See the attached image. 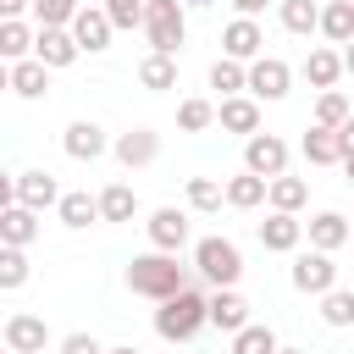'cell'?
Listing matches in <instances>:
<instances>
[{"mask_svg": "<svg viewBox=\"0 0 354 354\" xmlns=\"http://www.w3.org/2000/svg\"><path fill=\"white\" fill-rule=\"evenodd\" d=\"M205 326H210V293H205L199 282H188L183 293L160 299V310H155V332H160L166 343H188V337H199Z\"/></svg>", "mask_w": 354, "mask_h": 354, "instance_id": "obj_1", "label": "cell"}, {"mask_svg": "<svg viewBox=\"0 0 354 354\" xmlns=\"http://www.w3.org/2000/svg\"><path fill=\"white\" fill-rule=\"evenodd\" d=\"M194 277L177 266V254H166V249H149V254H133V266H127V288L138 293V299H171V293H183Z\"/></svg>", "mask_w": 354, "mask_h": 354, "instance_id": "obj_2", "label": "cell"}, {"mask_svg": "<svg viewBox=\"0 0 354 354\" xmlns=\"http://www.w3.org/2000/svg\"><path fill=\"white\" fill-rule=\"evenodd\" d=\"M194 271H199V282H210V288H238L243 254H238L232 238H199V243H194Z\"/></svg>", "mask_w": 354, "mask_h": 354, "instance_id": "obj_3", "label": "cell"}, {"mask_svg": "<svg viewBox=\"0 0 354 354\" xmlns=\"http://www.w3.org/2000/svg\"><path fill=\"white\" fill-rule=\"evenodd\" d=\"M144 39H149V50L177 55V50H183V39H188L183 0H149V6H144Z\"/></svg>", "mask_w": 354, "mask_h": 354, "instance_id": "obj_4", "label": "cell"}, {"mask_svg": "<svg viewBox=\"0 0 354 354\" xmlns=\"http://www.w3.org/2000/svg\"><path fill=\"white\" fill-rule=\"evenodd\" d=\"M6 205L50 210V205H61V183H55L44 166H33V171H17V177H11V188H6Z\"/></svg>", "mask_w": 354, "mask_h": 354, "instance_id": "obj_5", "label": "cell"}, {"mask_svg": "<svg viewBox=\"0 0 354 354\" xmlns=\"http://www.w3.org/2000/svg\"><path fill=\"white\" fill-rule=\"evenodd\" d=\"M293 288L299 293H310V299H321V293H332L337 288V266H332V254L326 249H304V254H293Z\"/></svg>", "mask_w": 354, "mask_h": 354, "instance_id": "obj_6", "label": "cell"}, {"mask_svg": "<svg viewBox=\"0 0 354 354\" xmlns=\"http://www.w3.org/2000/svg\"><path fill=\"white\" fill-rule=\"evenodd\" d=\"M288 88H293V66H288L282 55L249 61V94H254V100H288Z\"/></svg>", "mask_w": 354, "mask_h": 354, "instance_id": "obj_7", "label": "cell"}, {"mask_svg": "<svg viewBox=\"0 0 354 354\" xmlns=\"http://www.w3.org/2000/svg\"><path fill=\"white\" fill-rule=\"evenodd\" d=\"M243 166L260 171V177H282V171H288V138H277V133L243 138Z\"/></svg>", "mask_w": 354, "mask_h": 354, "instance_id": "obj_8", "label": "cell"}, {"mask_svg": "<svg viewBox=\"0 0 354 354\" xmlns=\"http://www.w3.org/2000/svg\"><path fill=\"white\" fill-rule=\"evenodd\" d=\"M144 232H149V249H166V254H177V249L188 243V210H177V205H160V210H149Z\"/></svg>", "mask_w": 354, "mask_h": 354, "instance_id": "obj_9", "label": "cell"}, {"mask_svg": "<svg viewBox=\"0 0 354 354\" xmlns=\"http://www.w3.org/2000/svg\"><path fill=\"white\" fill-rule=\"evenodd\" d=\"M111 33H116V22H111V11H105V6H83V11L72 17V39L83 44V55L111 50Z\"/></svg>", "mask_w": 354, "mask_h": 354, "instance_id": "obj_10", "label": "cell"}, {"mask_svg": "<svg viewBox=\"0 0 354 354\" xmlns=\"http://www.w3.org/2000/svg\"><path fill=\"white\" fill-rule=\"evenodd\" d=\"M221 55H232V61H260V55H266L260 22H254V17H232V22L221 28Z\"/></svg>", "mask_w": 354, "mask_h": 354, "instance_id": "obj_11", "label": "cell"}, {"mask_svg": "<svg viewBox=\"0 0 354 354\" xmlns=\"http://www.w3.org/2000/svg\"><path fill=\"white\" fill-rule=\"evenodd\" d=\"M44 343H50L44 315H33V310L6 315V348H11V354H44Z\"/></svg>", "mask_w": 354, "mask_h": 354, "instance_id": "obj_12", "label": "cell"}, {"mask_svg": "<svg viewBox=\"0 0 354 354\" xmlns=\"http://www.w3.org/2000/svg\"><path fill=\"white\" fill-rule=\"evenodd\" d=\"M33 55H39L50 72H66V66L83 55V44L72 39V28H39V39H33Z\"/></svg>", "mask_w": 354, "mask_h": 354, "instance_id": "obj_13", "label": "cell"}, {"mask_svg": "<svg viewBox=\"0 0 354 354\" xmlns=\"http://www.w3.org/2000/svg\"><path fill=\"white\" fill-rule=\"evenodd\" d=\"M304 232H310V249H326V254H337L343 243H354V221H348L343 210H321V216H310Z\"/></svg>", "mask_w": 354, "mask_h": 354, "instance_id": "obj_14", "label": "cell"}, {"mask_svg": "<svg viewBox=\"0 0 354 354\" xmlns=\"http://www.w3.org/2000/svg\"><path fill=\"white\" fill-rule=\"evenodd\" d=\"M216 122H221V133L254 138V133H260V100H254V94H227V100L216 105Z\"/></svg>", "mask_w": 354, "mask_h": 354, "instance_id": "obj_15", "label": "cell"}, {"mask_svg": "<svg viewBox=\"0 0 354 354\" xmlns=\"http://www.w3.org/2000/svg\"><path fill=\"white\" fill-rule=\"evenodd\" d=\"M61 149L72 155V160H100L105 149H111V138H105V127L100 122H88V116H77L66 133H61Z\"/></svg>", "mask_w": 354, "mask_h": 354, "instance_id": "obj_16", "label": "cell"}, {"mask_svg": "<svg viewBox=\"0 0 354 354\" xmlns=\"http://www.w3.org/2000/svg\"><path fill=\"white\" fill-rule=\"evenodd\" d=\"M111 155H116L127 171L155 166V155H160V133H155V127H133V133H122V138L111 144Z\"/></svg>", "mask_w": 354, "mask_h": 354, "instance_id": "obj_17", "label": "cell"}, {"mask_svg": "<svg viewBox=\"0 0 354 354\" xmlns=\"http://www.w3.org/2000/svg\"><path fill=\"white\" fill-rule=\"evenodd\" d=\"M299 238H304V221H299L293 210H271V216L260 221V249H271V254H293Z\"/></svg>", "mask_w": 354, "mask_h": 354, "instance_id": "obj_18", "label": "cell"}, {"mask_svg": "<svg viewBox=\"0 0 354 354\" xmlns=\"http://www.w3.org/2000/svg\"><path fill=\"white\" fill-rule=\"evenodd\" d=\"M210 326L227 332V337L243 332V326H249V299H243L238 288H216V293H210Z\"/></svg>", "mask_w": 354, "mask_h": 354, "instance_id": "obj_19", "label": "cell"}, {"mask_svg": "<svg viewBox=\"0 0 354 354\" xmlns=\"http://www.w3.org/2000/svg\"><path fill=\"white\" fill-rule=\"evenodd\" d=\"M6 88H11L17 100H39V94L50 88V66H44L39 55H28V61H11V72H6Z\"/></svg>", "mask_w": 354, "mask_h": 354, "instance_id": "obj_20", "label": "cell"}, {"mask_svg": "<svg viewBox=\"0 0 354 354\" xmlns=\"http://www.w3.org/2000/svg\"><path fill=\"white\" fill-rule=\"evenodd\" d=\"M343 72H348V66H343V50H332V44H321V50L304 55V83H310V88H337Z\"/></svg>", "mask_w": 354, "mask_h": 354, "instance_id": "obj_21", "label": "cell"}, {"mask_svg": "<svg viewBox=\"0 0 354 354\" xmlns=\"http://www.w3.org/2000/svg\"><path fill=\"white\" fill-rule=\"evenodd\" d=\"M299 149H304V160H310V166H343L337 127H321V122H310V133L299 138Z\"/></svg>", "mask_w": 354, "mask_h": 354, "instance_id": "obj_22", "label": "cell"}, {"mask_svg": "<svg viewBox=\"0 0 354 354\" xmlns=\"http://www.w3.org/2000/svg\"><path fill=\"white\" fill-rule=\"evenodd\" d=\"M271 199V177H260V171H238V177H227V205L232 210H254V205H266Z\"/></svg>", "mask_w": 354, "mask_h": 354, "instance_id": "obj_23", "label": "cell"}, {"mask_svg": "<svg viewBox=\"0 0 354 354\" xmlns=\"http://www.w3.org/2000/svg\"><path fill=\"white\" fill-rule=\"evenodd\" d=\"M33 238H39V210H28V205H6V210H0V243L28 249Z\"/></svg>", "mask_w": 354, "mask_h": 354, "instance_id": "obj_24", "label": "cell"}, {"mask_svg": "<svg viewBox=\"0 0 354 354\" xmlns=\"http://www.w3.org/2000/svg\"><path fill=\"white\" fill-rule=\"evenodd\" d=\"M55 216H61V227H72V232H83L88 221H100V194H61V205H55Z\"/></svg>", "mask_w": 354, "mask_h": 354, "instance_id": "obj_25", "label": "cell"}, {"mask_svg": "<svg viewBox=\"0 0 354 354\" xmlns=\"http://www.w3.org/2000/svg\"><path fill=\"white\" fill-rule=\"evenodd\" d=\"M277 17H282V28L288 33H321V6L315 0H277Z\"/></svg>", "mask_w": 354, "mask_h": 354, "instance_id": "obj_26", "label": "cell"}, {"mask_svg": "<svg viewBox=\"0 0 354 354\" xmlns=\"http://www.w3.org/2000/svg\"><path fill=\"white\" fill-rule=\"evenodd\" d=\"M33 39H39V33H33L22 17H6V22H0V55H6V61H28V55H33Z\"/></svg>", "mask_w": 354, "mask_h": 354, "instance_id": "obj_27", "label": "cell"}, {"mask_svg": "<svg viewBox=\"0 0 354 354\" xmlns=\"http://www.w3.org/2000/svg\"><path fill=\"white\" fill-rule=\"evenodd\" d=\"M138 83L144 88H177V55H160V50H149L144 61H138Z\"/></svg>", "mask_w": 354, "mask_h": 354, "instance_id": "obj_28", "label": "cell"}, {"mask_svg": "<svg viewBox=\"0 0 354 354\" xmlns=\"http://www.w3.org/2000/svg\"><path fill=\"white\" fill-rule=\"evenodd\" d=\"M210 88L227 100V94H249V61H232V55H221L216 66H210Z\"/></svg>", "mask_w": 354, "mask_h": 354, "instance_id": "obj_29", "label": "cell"}, {"mask_svg": "<svg viewBox=\"0 0 354 354\" xmlns=\"http://www.w3.org/2000/svg\"><path fill=\"white\" fill-rule=\"evenodd\" d=\"M133 216H138V194L127 183L100 188V221H133Z\"/></svg>", "mask_w": 354, "mask_h": 354, "instance_id": "obj_30", "label": "cell"}, {"mask_svg": "<svg viewBox=\"0 0 354 354\" xmlns=\"http://www.w3.org/2000/svg\"><path fill=\"white\" fill-rule=\"evenodd\" d=\"M321 33L332 44H348L354 39V0H326L321 6Z\"/></svg>", "mask_w": 354, "mask_h": 354, "instance_id": "obj_31", "label": "cell"}, {"mask_svg": "<svg viewBox=\"0 0 354 354\" xmlns=\"http://www.w3.org/2000/svg\"><path fill=\"white\" fill-rule=\"evenodd\" d=\"M304 199H310V183H304V177H288V171H282V177H271V199H266L271 210H293V216H299V210H304Z\"/></svg>", "mask_w": 354, "mask_h": 354, "instance_id": "obj_32", "label": "cell"}, {"mask_svg": "<svg viewBox=\"0 0 354 354\" xmlns=\"http://www.w3.org/2000/svg\"><path fill=\"white\" fill-rule=\"evenodd\" d=\"M282 343H277V332L271 326H260V321H249L243 332H232V354H277Z\"/></svg>", "mask_w": 354, "mask_h": 354, "instance_id": "obj_33", "label": "cell"}, {"mask_svg": "<svg viewBox=\"0 0 354 354\" xmlns=\"http://www.w3.org/2000/svg\"><path fill=\"white\" fill-rule=\"evenodd\" d=\"M348 116H354L348 94H343V88H321V100H315V122H321V127H343Z\"/></svg>", "mask_w": 354, "mask_h": 354, "instance_id": "obj_34", "label": "cell"}, {"mask_svg": "<svg viewBox=\"0 0 354 354\" xmlns=\"http://www.w3.org/2000/svg\"><path fill=\"white\" fill-rule=\"evenodd\" d=\"M227 205V183L216 177H188V210H221Z\"/></svg>", "mask_w": 354, "mask_h": 354, "instance_id": "obj_35", "label": "cell"}, {"mask_svg": "<svg viewBox=\"0 0 354 354\" xmlns=\"http://www.w3.org/2000/svg\"><path fill=\"white\" fill-rule=\"evenodd\" d=\"M321 321H326V326H354V288L321 293Z\"/></svg>", "mask_w": 354, "mask_h": 354, "instance_id": "obj_36", "label": "cell"}, {"mask_svg": "<svg viewBox=\"0 0 354 354\" xmlns=\"http://www.w3.org/2000/svg\"><path fill=\"white\" fill-rule=\"evenodd\" d=\"M22 282H28V249L6 243V249H0V288H6V293H17Z\"/></svg>", "mask_w": 354, "mask_h": 354, "instance_id": "obj_37", "label": "cell"}, {"mask_svg": "<svg viewBox=\"0 0 354 354\" xmlns=\"http://www.w3.org/2000/svg\"><path fill=\"white\" fill-rule=\"evenodd\" d=\"M210 122H216V105H210V100H199V94H194V100H183V105H177V127H183V133H205Z\"/></svg>", "mask_w": 354, "mask_h": 354, "instance_id": "obj_38", "label": "cell"}, {"mask_svg": "<svg viewBox=\"0 0 354 354\" xmlns=\"http://www.w3.org/2000/svg\"><path fill=\"white\" fill-rule=\"evenodd\" d=\"M77 11H83L77 0H33L39 28H72V17H77Z\"/></svg>", "mask_w": 354, "mask_h": 354, "instance_id": "obj_39", "label": "cell"}, {"mask_svg": "<svg viewBox=\"0 0 354 354\" xmlns=\"http://www.w3.org/2000/svg\"><path fill=\"white\" fill-rule=\"evenodd\" d=\"M100 6L111 11L116 28H144V6H149V0H100Z\"/></svg>", "mask_w": 354, "mask_h": 354, "instance_id": "obj_40", "label": "cell"}, {"mask_svg": "<svg viewBox=\"0 0 354 354\" xmlns=\"http://www.w3.org/2000/svg\"><path fill=\"white\" fill-rule=\"evenodd\" d=\"M61 354H111V348H105L94 332H66V337H61Z\"/></svg>", "mask_w": 354, "mask_h": 354, "instance_id": "obj_41", "label": "cell"}, {"mask_svg": "<svg viewBox=\"0 0 354 354\" xmlns=\"http://www.w3.org/2000/svg\"><path fill=\"white\" fill-rule=\"evenodd\" d=\"M337 144H343V160H348V155H354V116L337 127Z\"/></svg>", "mask_w": 354, "mask_h": 354, "instance_id": "obj_42", "label": "cell"}, {"mask_svg": "<svg viewBox=\"0 0 354 354\" xmlns=\"http://www.w3.org/2000/svg\"><path fill=\"white\" fill-rule=\"evenodd\" d=\"M266 6H271V0H232V11H238V17H260Z\"/></svg>", "mask_w": 354, "mask_h": 354, "instance_id": "obj_43", "label": "cell"}, {"mask_svg": "<svg viewBox=\"0 0 354 354\" xmlns=\"http://www.w3.org/2000/svg\"><path fill=\"white\" fill-rule=\"evenodd\" d=\"M28 6H33V0H0V17H22Z\"/></svg>", "mask_w": 354, "mask_h": 354, "instance_id": "obj_44", "label": "cell"}, {"mask_svg": "<svg viewBox=\"0 0 354 354\" xmlns=\"http://www.w3.org/2000/svg\"><path fill=\"white\" fill-rule=\"evenodd\" d=\"M343 66H348V77H354V39L343 44Z\"/></svg>", "mask_w": 354, "mask_h": 354, "instance_id": "obj_45", "label": "cell"}, {"mask_svg": "<svg viewBox=\"0 0 354 354\" xmlns=\"http://www.w3.org/2000/svg\"><path fill=\"white\" fill-rule=\"evenodd\" d=\"M111 354H144V348H133V343H122V348H111Z\"/></svg>", "mask_w": 354, "mask_h": 354, "instance_id": "obj_46", "label": "cell"}, {"mask_svg": "<svg viewBox=\"0 0 354 354\" xmlns=\"http://www.w3.org/2000/svg\"><path fill=\"white\" fill-rule=\"evenodd\" d=\"M343 171H348V183H354V155H348V160H343Z\"/></svg>", "mask_w": 354, "mask_h": 354, "instance_id": "obj_47", "label": "cell"}, {"mask_svg": "<svg viewBox=\"0 0 354 354\" xmlns=\"http://www.w3.org/2000/svg\"><path fill=\"white\" fill-rule=\"evenodd\" d=\"M277 354H304V348H277Z\"/></svg>", "mask_w": 354, "mask_h": 354, "instance_id": "obj_48", "label": "cell"}, {"mask_svg": "<svg viewBox=\"0 0 354 354\" xmlns=\"http://www.w3.org/2000/svg\"><path fill=\"white\" fill-rule=\"evenodd\" d=\"M183 6H210V0H183Z\"/></svg>", "mask_w": 354, "mask_h": 354, "instance_id": "obj_49", "label": "cell"}]
</instances>
